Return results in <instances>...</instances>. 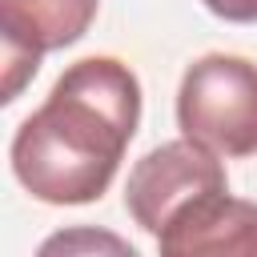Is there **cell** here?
Listing matches in <instances>:
<instances>
[{
  "mask_svg": "<svg viewBox=\"0 0 257 257\" xmlns=\"http://www.w3.org/2000/svg\"><path fill=\"white\" fill-rule=\"evenodd\" d=\"M177 124L221 157L257 153V64L229 52L193 60L177 88Z\"/></svg>",
  "mask_w": 257,
  "mask_h": 257,
  "instance_id": "7a4b0ae2",
  "label": "cell"
},
{
  "mask_svg": "<svg viewBox=\"0 0 257 257\" xmlns=\"http://www.w3.org/2000/svg\"><path fill=\"white\" fill-rule=\"evenodd\" d=\"M141 124V80L116 56H84L20 120L8 161L44 205H88L112 185Z\"/></svg>",
  "mask_w": 257,
  "mask_h": 257,
  "instance_id": "6da1fadb",
  "label": "cell"
},
{
  "mask_svg": "<svg viewBox=\"0 0 257 257\" xmlns=\"http://www.w3.org/2000/svg\"><path fill=\"white\" fill-rule=\"evenodd\" d=\"M100 0H0V40H4V100H16L20 84L36 76L40 56L76 44Z\"/></svg>",
  "mask_w": 257,
  "mask_h": 257,
  "instance_id": "277c9868",
  "label": "cell"
},
{
  "mask_svg": "<svg viewBox=\"0 0 257 257\" xmlns=\"http://www.w3.org/2000/svg\"><path fill=\"white\" fill-rule=\"evenodd\" d=\"M36 257H141L120 233L100 225H64L48 233L36 249Z\"/></svg>",
  "mask_w": 257,
  "mask_h": 257,
  "instance_id": "8992f818",
  "label": "cell"
},
{
  "mask_svg": "<svg viewBox=\"0 0 257 257\" xmlns=\"http://www.w3.org/2000/svg\"><path fill=\"white\" fill-rule=\"evenodd\" d=\"M161 257H257V201L205 189L177 205L157 233Z\"/></svg>",
  "mask_w": 257,
  "mask_h": 257,
  "instance_id": "5b68a950",
  "label": "cell"
},
{
  "mask_svg": "<svg viewBox=\"0 0 257 257\" xmlns=\"http://www.w3.org/2000/svg\"><path fill=\"white\" fill-rule=\"evenodd\" d=\"M225 185H229V177H225L221 153H213L209 145H201L193 137H177V141L149 149L128 169L124 209L145 233L157 237L177 205H185L189 197H197L205 189H225Z\"/></svg>",
  "mask_w": 257,
  "mask_h": 257,
  "instance_id": "3957f363",
  "label": "cell"
},
{
  "mask_svg": "<svg viewBox=\"0 0 257 257\" xmlns=\"http://www.w3.org/2000/svg\"><path fill=\"white\" fill-rule=\"evenodd\" d=\"M201 4L229 24H257V0H201Z\"/></svg>",
  "mask_w": 257,
  "mask_h": 257,
  "instance_id": "52a82bcc",
  "label": "cell"
}]
</instances>
